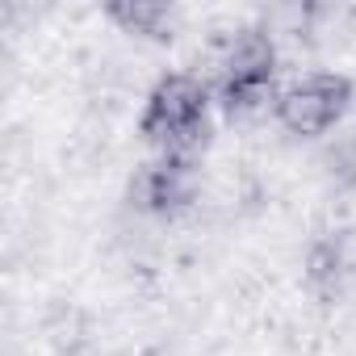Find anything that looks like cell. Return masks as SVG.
Masks as SVG:
<instances>
[{
    "label": "cell",
    "instance_id": "6da1fadb",
    "mask_svg": "<svg viewBox=\"0 0 356 356\" xmlns=\"http://www.w3.org/2000/svg\"><path fill=\"white\" fill-rule=\"evenodd\" d=\"M206 109H210V88L197 76L176 72L155 84L143 113V134L159 147V155L193 159V151L206 143Z\"/></svg>",
    "mask_w": 356,
    "mask_h": 356
},
{
    "label": "cell",
    "instance_id": "7a4b0ae2",
    "mask_svg": "<svg viewBox=\"0 0 356 356\" xmlns=\"http://www.w3.org/2000/svg\"><path fill=\"white\" fill-rule=\"evenodd\" d=\"M352 101V84L335 72H310L277 92V118L293 134H327Z\"/></svg>",
    "mask_w": 356,
    "mask_h": 356
},
{
    "label": "cell",
    "instance_id": "3957f363",
    "mask_svg": "<svg viewBox=\"0 0 356 356\" xmlns=\"http://www.w3.org/2000/svg\"><path fill=\"white\" fill-rule=\"evenodd\" d=\"M134 202L143 210H155V214H172L193 202L197 193V172H193V159H176V155H159L155 163H147L134 185H130Z\"/></svg>",
    "mask_w": 356,
    "mask_h": 356
},
{
    "label": "cell",
    "instance_id": "277c9868",
    "mask_svg": "<svg viewBox=\"0 0 356 356\" xmlns=\"http://www.w3.org/2000/svg\"><path fill=\"white\" fill-rule=\"evenodd\" d=\"M277 72V47L264 30H239L227 38L218 59V88L222 84H273Z\"/></svg>",
    "mask_w": 356,
    "mask_h": 356
},
{
    "label": "cell",
    "instance_id": "5b68a950",
    "mask_svg": "<svg viewBox=\"0 0 356 356\" xmlns=\"http://www.w3.org/2000/svg\"><path fill=\"white\" fill-rule=\"evenodd\" d=\"M306 277L318 293H335L339 281H343V256L335 243H314L310 256H306Z\"/></svg>",
    "mask_w": 356,
    "mask_h": 356
},
{
    "label": "cell",
    "instance_id": "8992f818",
    "mask_svg": "<svg viewBox=\"0 0 356 356\" xmlns=\"http://www.w3.org/2000/svg\"><path fill=\"white\" fill-rule=\"evenodd\" d=\"M109 13H113L126 30L151 34V38H159V30L168 26V9H163V5H113Z\"/></svg>",
    "mask_w": 356,
    "mask_h": 356
}]
</instances>
